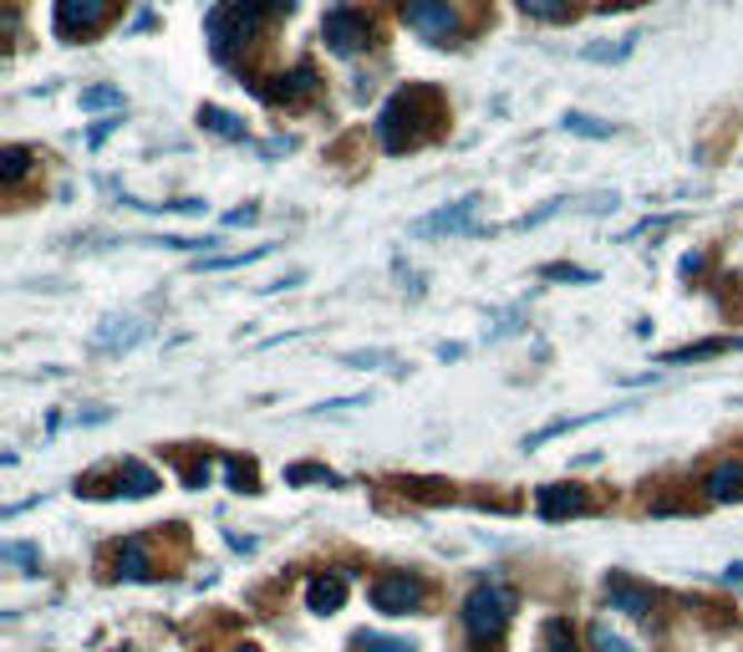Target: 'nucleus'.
Masks as SVG:
<instances>
[{"instance_id":"nucleus-1","label":"nucleus","mask_w":743,"mask_h":652,"mask_svg":"<svg viewBox=\"0 0 743 652\" xmlns=\"http://www.w3.org/2000/svg\"><path fill=\"white\" fill-rule=\"evenodd\" d=\"M433 122H444L438 92H428V87H403V92H393V102L377 112V144H383L387 154L418 148Z\"/></svg>"},{"instance_id":"nucleus-2","label":"nucleus","mask_w":743,"mask_h":652,"mask_svg":"<svg viewBox=\"0 0 743 652\" xmlns=\"http://www.w3.org/2000/svg\"><path fill=\"white\" fill-rule=\"evenodd\" d=\"M296 0H225L219 11H209V47H215L219 61L235 57V47H250L255 31L276 16H290Z\"/></svg>"},{"instance_id":"nucleus-3","label":"nucleus","mask_w":743,"mask_h":652,"mask_svg":"<svg viewBox=\"0 0 743 652\" xmlns=\"http://www.w3.org/2000/svg\"><path fill=\"white\" fill-rule=\"evenodd\" d=\"M509 592H504L499 581H479L474 592L464 596V632L468 642H479V648H489L494 638L504 632V622H509Z\"/></svg>"},{"instance_id":"nucleus-4","label":"nucleus","mask_w":743,"mask_h":652,"mask_svg":"<svg viewBox=\"0 0 743 652\" xmlns=\"http://www.w3.org/2000/svg\"><path fill=\"white\" fill-rule=\"evenodd\" d=\"M403 21L433 47H454L458 41V11L454 0H403Z\"/></svg>"},{"instance_id":"nucleus-5","label":"nucleus","mask_w":743,"mask_h":652,"mask_svg":"<svg viewBox=\"0 0 743 652\" xmlns=\"http://www.w3.org/2000/svg\"><path fill=\"white\" fill-rule=\"evenodd\" d=\"M428 602V586L423 576H408V571H393V576H377L371 581V606L387 616H408V612H423Z\"/></svg>"},{"instance_id":"nucleus-6","label":"nucleus","mask_w":743,"mask_h":652,"mask_svg":"<svg viewBox=\"0 0 743 652\" xmlns=\"http://www.w3.org/2000/svg\"><path fill=\"white\" fill-rule=\"evenodd\" d=\"M321 41L336 51V57H357V51H367V47H371V21H367V11H351V6H336V11H326Z\"/></svg>"},{"instance_id":"nucleus-7","label":"nucleus","mask_w":743,"mask_h":652,"mask_svg":"<svg viewBox=\"0 0 743 652\" xmlns=\"http://www.w3.org/2000/svg\"><path fill=\"white\" fill-rule=\"evenodd\" d=\"M112 16V0H57V37H87Z\"/></svg>"},{"instance_id":"nucleus-8","label":"nucleus","mask_w":743,"mask_h":652,"mask_svg":"<svg viewBox=\"0 0 743 652\" xmlns=\"http://www.w3.org/2000/svg\"><path fill=\"white\" fill-rule=\"evenodd\" d=\"M606 606H612V612L636 616V622H647V616L657 612V596H652L647 586L626 581V576H612V581H606Z\"/></svg>"},{"instance_id":"nucleus-9","label":"nucleus","mask_w":743,"mask_h":652,"mask_svg":"<svg viewBox=\"0 0 743 652\" xmlns=\"http://www.w3.org/2000/svg\"><path fill=\"white\" fill-rule=\"evenodd\" d=\"M535 505L545 520H565V515H581V510H586V495H581L576 484H545L535 495Z\"/></svg>"},{"instance_id":"nucleus-10","label":"nucleus","mask_w":743,"mask_h":652,"mask_svg":"<svg viewBox=\"0 0 743 652\" xmlns=\"http://www.w3.org/2000/svg\"><path fill=\"white\" fill-rule=\"evenodd\" d=\"M341 602H347V576L341 571H331V576H311V586H306V606L311 612H341Z\"/></svg>"},{"instance_id":"nucleus-11","label":"nucleus","mask_w":743,"mask_h":652,"mask_svg":"<svg viewBox=\"0 0 743 652\" xmlns=\"http://www.w3.org/2000/svg\"><path fill=\"white\" fill-rule=\"evenodd\" d=\"M703 490H707V500H719V505H723V500H739L743 495V464L739 460H723L719 470L703 480Z\"/></svg>"},{"instance_id":"nucleus-12","label":"nucleus","mask_w":743,"mask_h":652,"mask_svg":"<svg viewBox=\"0 0 743 652\" xmlns=\"http://www.w3.org/2000/svg\"><path fill=\"white\" fill-rule=\"evenodd\" d=\"M276 82H280V87H265L260 97H270V102H300V97H311V92H316V72L306 67V61H300V67H296L290 77H276Z\"/></svg>"},{"instance_id":"nucleus-13","label":"nucleus","mask_w":743,"mask_h":652,"mask_svg":"<svg viewBox=\"0 0 743 652\" xmlns=\"http://www.w3.org/2000/svg\"><path fill=\"white\" fill-rule=\"evenodd\" d=\"M118 576H128V581H148V576H153V561H148V551H143V541H138V535L118 545Z\"/></svg>"},{"instance_id":"nucleus-14","label":"nucleus","mask_w":743,"mask_h":652,"mask_svg":"<svg viewBox=\"0 0 743 652\" xmlns=\"http://www.w3.org/2000/svg\"><path fill=\"white\" fill-rule=\"evenodd\" d=\"M474 209H479V199H458L454 209H438V215L423 219L418 235H433V230H464L468 219H474Z\"/></svg>"},{"instance_id":"nucleus-15","label":"nucleus","mask_w":743,"mask_h":652,"mask_svg":"<svg viewBox=\"0 0 743 652\" xmlns=\"http://www.w3.org/2000/svg\"><path fill=\"white\" fill-rule=\"evenodd\" d=\"M118 484H122V490H128V495H138V500H143V495H153V490H158V474L148 470V464L128 460V464H122V470H118Z\"/></svg>"},{"instance_id":"nucleus-16","label":"nucleus","mask_w":743,"mask_h":652,"mask_svg":"<svg viewBox=\"0 0 743 652\" xmlns=\"http://www.w3.org/2000/svg\"><path fill=\"white\" fill-rule=\"evenodd\" d=\"M26 174H31V148H21V144L0 148V179H6V184H21Z\"/></svg>"},{"instance_id":"nucleus-17","label":"nucleus","mask_w":743,"mask_h":652,"mask_svg":"<svg viewBox=\"0 0 743 652\" xmlns=\"http://www.w3.org/2000/svg\"><path fill=\"white\" fill-rule=\"evenodd\" d=\"M199 122H205L209 134H219V138H245V122L235 118V112H225V108H199Z\"/></svg>"},{"instance_id":"nucleus-18","label":"nucleus","mask_w":743,"mask_h":652,"mask_svg":"<svg viewBox=\"0 0 743 652\" xmlns=\"http://www.w3.org/2000/svg\"><path fill=\"white\" fill-rule=\"evenodd\" d=\"M525 6V16H535V21H571V0H519Z\"/></svg>"},{"instance_id":"nucleus-19","label":"nucleus","mask_w":743,"mask_h":652,"mask_svg":"<svg viewBox=\"0 0 743 652\" xmlns=\"http://www.w3.org/2000/svg\"><path fill=\"white\" fill-rule=\"evenodd\" d=\"M591 648H596V652H642L636 642H626L622 632L606 628V622H591Z\"/></svg>"},{"instance_id":"nucleus-20","label":"nucleus","mask_w":743,"mask_h":652,"mask_svg":"<svg viewBox=\"0 0 743 652\" xmlns=\"http://www.w3.org/2000/svg\"><path fill=\"white\" fill-rule=\"evenodd\" d=\"M545 652H576V632H571L565 616H551V622H545Z\"/></svg>"},{"instance_id":"nucleus-21","label":"nucleus","mask_w":743,"mask_h":652,"mask_svg":"<svg viewBox=\"0 0 743 652\" xmlns=\"http://www.w3.org/2000/svg\"><path fill=\"white\" fill-rule=\"evenodd\" d=\"M357 648L361 652H413L408 638H387V632H357Z\"/></svg>"},{"instance_id":"nucleus-22","label":"nucleus","mask_w":743,"mask_h":652,"mask_svg":"<svg viewBox=\"0 0 743 652\" xmlns=\"http://www.w3.org/2000/svg\"><path fill=\"white\" fill-rule=\"evenodd\" d=\"M565 128H571V134H581V138H612V128H606V122H596V118H586V112H571V118H565Z\"/></svg>"},{"instance_id":"nucleus-23","label":"nucleus","mask_w":743,"mask_h":652,"mask_svg":"<svg viewBox=\"0 0 743 652\" xmlns=\"http://www.w3.org/2000/svg\"><path fill=\"white\" fill-rule=\"evenodd\" d=\"M82 108H122V92H118V87H87Z\"/></svg>"},{"instance_id":"nucleus-24","label":"nucleus","mask_w":743,"mask_h":652,"mask_svg":"<svg viewBox=\"0 0 743 652\" xmlns=\"http://www.w3.org/2000/svg\"><path fill=\"white\" fill-rule=\"evenodd\" d=\"M286 480H290V484H306V480H326V484H331V474L316 470V464H296V470H290Z\"/></svg>"},{"instance_id":"nucleus-25","label":"nucleus","mask_w":743,"mask_h":652,"mask_svg":"<svg viewBox=\"0 0 743 652\" xmlns=\"http://www.w3.org/2000/svg\"><path fill=\"white\" fill-rule=\"evenodd\" d=\"M0 556H6V561H21V566H37V551H31V545H6Z\"/></svg>"},{"instance_id":"nucleus-26","label":"nucleus","mask_w":743,"mask_h":652,"mask_svg":"<svg viewBox=\"0 0 743 652\" xmlns=\"http://www.w3.org/2000/svg\"><path fill=\"white\" fill-rule=\"evenodd\" d=\"M229 474H235L240 490H250V484H255V470H250V464H240V460H229Z\"/></svg>"},{"instance_id":"nucleus-27","label":"nucleus","mask_w":743,"mask_h":652,"mask_svg":"<svg viewBox=\"0 0 743 652\" xmlns=\"http://www.w3.org/2000/svg\"><path fill=\"white\" fill-rule=\"evenodd\" d=\"M184 480H189L194 490H199V484H209V464H189V470H184Z\"/></svg>"},{"instance_id":"nucleus-28","label":"nucleus","mask_w":743,"mask_h":652,"mask_svg":"<svg viewBox=\"0 0 743 652\" xmlns=\"http://www.w3.org/2000/svg\"><path fill=\"white\" fill-rule=\"evenodd\" d=\"M723 581H729V586H743V561H739V566L723 571Z\"/></svg>"},{"instance_id":"nucleus-29","label":"nucleus","mask_w":743,"mask_h":652,"mask_svg":"<svg viewBox=\"0 0 743 652\" xmlns=\"http://www.w3.org/2000/svg\"><path fill=\"white\" fill-rule=\"evenodd\" d=\"M240 652H260V648H240Z\"/></svg>"}]
</instances>
